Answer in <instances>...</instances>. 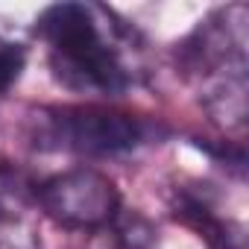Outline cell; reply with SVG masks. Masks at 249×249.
<instances>
[{
	"label": "cell",
	"mask_w": 249,
	"mask_h": 249,
	"mask_svg": "<svg viewBox=\"0 0 249 249\" xmlns=\"http://www.w3.org/2000/svg\"><path fill=\"white\" fill-rule=\"evenodd\" d=\"M50 73L76 94L117 97L132 85V33L100 3H53L36 21Z\"/></svg>",
	"instance_id": "cell-1"
},
{
	"label": "cell",
	"mask_w": 249,
	"mask_h": 249,
	"mask_svg": "<svg viewBox=\"0 0 249 249\" xmlns=\"http://www.w3.org/2000/svg\"><path fill=\"white\" fill-rule=\"evenodd\" d=\"M153 126L129 111L106 106H62L41 117L38 144L85 159H106L147 144Z\"/></svg>",
	"instance_id": "cell-2"
},
{
	"label": "cell",
	"mask_w": 249,
	"mask_h": 249,
	"mask_svg": "<svg viewBox=\"0 0 249 249\" xmlns=\"http://www.w3.org/2000/svg\"><path fill=\"white\" fill-rule=\"evenodd\" d=\"M36 205L68 231H100L120 214L117 185L97 167H71L36 185Z\"/></svg>",
	"instance_id": "cell-3"
},
{
	"label": "cell",
	"mask_w": 249,
	"mask_h": 249,
	"mask_svg": "<svg viewBox=\"0 0 249 249\" xmlns=\"http://www.w3.org/2000/svg\"><path fill=\"white\" fill-rule=\"evenodd\" d=\"M249 9L243 3H229L214 9L185 41L188 71L196 76L214 71H246L249 53Z\"/></svg>",
	"instance_id": "cell-4"
},
{
	"label": "cell",
	"mask_w": 249,
	"mask_h": 249,
	"mask_svg": "<svg viewBox=\"0 0 249 249\" xmlns=\"http://www.w3.org/2000/svg\"><path fill=\"white\" fill-rule=\"evenodd\" d=\"M246 94V71H214L199 76V103L220 129H243Z\"/></svg>",
	"instance_id": "cell-5"
},
{
	"label": "cell",
	"mask_w": 249,
	"mask_h": 249,
	"mask_svg": "<svg viewBox=\"0 0 249 249\" xmlns=\"http://www.w3.org/2000/svg\"><path fill=\"white\" fill-rule=\"evenodd\" d=\"M36 208V182L12 161H0V226H18Z\"/></svg>",
	"instance_id": "cell-6"
},
{
	"label": "cell",
	"mask_w": 249,
	"mask_h": 249,
	"mask_svg": "<svg viewBox=\"0 0 249 249\" xmlns=\"http://www.w3.org/2000/svg\"><path fill=\"white\" fill-rule=\"evenodd\" d=\"M108 229L114 231V237L123 249H156V229L141 214H129L120 208V214L114 217V223Z\"/></svg>",
	"instance_id": "cell-7"
},
{
	"label": "cell",
	"mask_w": 249,
	"mask_h": 249,
	"mask_svg": "<svg viewBox=\"0 0 249 249\" xmlns=\"http://www.w3.org/2000/svg\"><path fill=\"white\" fill-rule=\"evenodd\" d=\"M27 68V47L18 41H0V94H6Z\"/></svg>",
	"instance_id": "cell-8"
},
{
	"label": "cell",
	"mask_w": 249,
	"mask_h": 249,
	"mask_svg": "<svg viewBox=\"0 0 249 249\" xmlns=\"http://www.w3.org/2000/svg\"><path fill=\"white\" fill-rule=\"evenodd\" d=\"M0 249H41L33 237H0Z\"/></svg>",
	"instance_id": "cell-9"
}]
</instances>
